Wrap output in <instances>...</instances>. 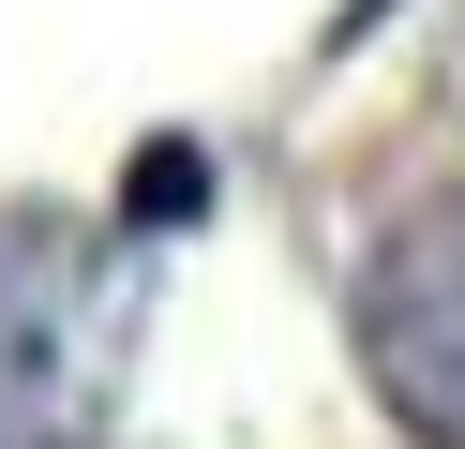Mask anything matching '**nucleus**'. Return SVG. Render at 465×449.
I'll list each match as a JSON object with an SVG mask.
<instances>
[{"instance_id": "1", "label": "nucleus", "mask_w": 465, "mask_h": 449, "mask_svg": "<svg viewBox=\"0 0 465 449\" xmlns=\"http://www.w3.org/2000/svg\"><path fill=\"white\" fill-rule=\"evenodd\" d=\"M121 389V285L91 239L0 225V449H75Z\"/></svg>"}, {"instance_id": "2", "label": "nucleus", "mask_w": 465, "mask_h": 449, "mask_svg": "<svg viewBox=\"0 0 465 449\" xmlns=\"http://www.w3.org/2000/svg\"><path fill=\"white\" fill-rule=\"evenodd\" d=\"M361 375L420 449H465V195H420L361 255Z\"/></svg>"}]
</instances>
